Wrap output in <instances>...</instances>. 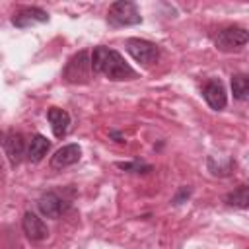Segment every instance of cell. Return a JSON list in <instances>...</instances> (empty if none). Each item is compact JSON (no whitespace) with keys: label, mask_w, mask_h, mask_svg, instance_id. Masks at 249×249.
Wrapping results in <instances>:
<instances>
[{"label":"cell","mask_w":249,"mask_h":249,"mask_svg":"<svg viewBox=\"0 0 249 249\" xmlns=\"http://www.w3.org/2000/svg\"><path fill=\"white\" fill-rule=\"evenodd\" d=\"M49 148H51L49 140H47L43 134H35V136L29 140V146H27V160L33 161V163L41 161V160L47 156Z\"/></svg>","instance_id":"13"},{"label":"cell","mask_w":249,"mask_h":249,"mask_svg":"<svg viewBox=\"0 0 249 249\" xmlns=\"http://www.w3.org/2000/svg\"><path fill=\"white\" fill-rule=\"evenodd\" d=\"M49 21V14L37 6H27V8H21L14 14L12 18V23L16 27H31V25H37V23H45Z\"/></svg>","instance_id":"6"},{"label":"cell","mask_w":249,"mask_h":249,"mask_svg":"<svg viewBox=\"0 0 249 249\" xmlns=\"http://www.w3.org/2000/svg\"><path fill=\"white\" fill-rule=\"evenodd\" d=\"M126 51H128V54L136 62L146 64V66L148 64H154L158 60V56H160V49L154 43L144 41V39H136V37H132V39L126 41Z\"/></svg>","instance_id":"5"},{"label":"cell","mask_w":249,"mask_h":249,"mask_svg":"<svg viewBox=\"0 0 249 249\" xmlns=\"http://www.w3.org/2000/svg\"><path fill=\"white\" fill-rule=\"evenodd\" d=\"M226 202L230 206H235V208H247L249 206V187L247 185H239L235 191H231L226 196Z\"/></svg>","instance_id":"15"},{"label":"cell","mask_w":249,"mask_h":249,"mask_svg":"<svg viewBox=\"0 0 249 249\" xmlns=\"http://www.w3.org/2000/svg\"><path fill=\"white\" fill-rule=\"evenodd\" d=\"M91 70L97 74H103L109 80H132L136 78V72L130 64L124 62V58L121 56V53L109 49V47H95L91 56Z\"/></svg>","instance_id":"1"},{"label":"cell","mask_w":249,"mask_h":249,"mask_svg":"<svg viewBox=\"0 0 249 249\" xmlns=\"http://www.w3.org/2000/svg\"><path fill=\"white\" fill-rule=\"evenodd\" d=\"M4 148H6V156L10 158V163H12V165H18V163L21 161L23 152H25L23 136H21L19 132L8 134V138L4 140Z\"/></svg>","instance_id":"12"},{"label":"cell","mask_w":249,"mask_h":249,"mask_svg":"<svg viewBox=\"0 0 249 249\" xmlns=\"http://www.w3.org/2000/svg\"><path fill=\"white\" fill-rule=\"evenodd\" d=\"M121 169H126V171H142V173H146V171H150L152 167L150 165H142V163H138V161H134V163H117Z\"/></svg>","instance_id":"16"},{"label":"cell","mask_w":249,"mask_h":249,"mask_svg":"<svg viewBox=\"0 0 249 249\" xmlns=\"http://www.w3.org/2000/svg\"><path fill=\"white\" fill-rule=\"evenodd\" d=\"M202 95H204L206 103H208L212 109H216V111H222V109L226 107V103H228L226 89H224V86H222L218 80H210V82L204 86Z\"/></svg>","instance_id":"10"},{"label":"cell","mask_w":249,"mask_h":249,"mask_svg":"<svg viewBox=\"0 0 249 249\" xmlns=\"http://www.w3.org/2000/svg\"><path fill=\"white\" fill-rule=\"evenodd\" d=\"M107 21L115 27H124V25H136L142 21L140 18V12L136 8L134 2H128V0H119V2H113L109 6V12H107Z\"/></svg>","instance_id":"2"},{"label":"cell","mask_w":249,"mask_h":249,"mask_svg":"<svg viewBox=\"0 0 249 249\" xmlns=\"http://www.w3.org/2000/svg\"><path fill=\"white\" fill-rule=\"evenodd\" d=\"M231 93L239 101H245L249 97V80L245 74H233L231 76Z\"/></svg>","instance_id":"14"},{"label":"cell","mask_w":249,"mask_h":249,"mask_svg":"<svg viewBox=\"0 0 249 249\" xmlns=\"http://www.w3.org/2000/svg\"><path fill=\"white\" fill-rule=\"evenodd\" d=\"M80 156H82V150L78 144H66L54 152V156L51 158V167L53 169H64L68 165H74L80 160Z\"/></svg>","instance_id":"7"},{"label":"cell","mask_w":249,"mask_h":249,"mask_svg":"<svg viewBox=\"0 0 249 249\" xmlns=\"http://www.w3.org/2000/svg\"><path fill=\"white\" fill-rule=\"evenodd\" d=\"M37 206H39V212L45 218H58L66 210V202L56 193H45L37 200Z\"/></svg>","instance_id":"9"},{"label":"cell","mask_w":249,"mask_h":249,"mask_svg":"<svg viewBox=\"0 0 249 249\" xmlns=\"http://www.w3.org/2000/svg\"><path fill=\"white\" fill-rule=\"evenodd\" d=\"M62 76H64V80L68 84H86V82H89V78H91V60H89V54L86 51L76 53L66 62V68H64Z\"/></svg>","instance_id":"3"},{"label":"cell","mask_w":249,"mask_h":249,"mask_svg":"<svg viewBox=\"0 0 249 249\" xmlns=\"http://www.w3.org/2000/svg\"><path fill=\"white\" fill-rule=\"evenodd\" d=\"M47 119L51 123V128H53V134L56 138H62L68 130V124H70V115L64 111V109H58V107H51L47 111Z\"/></svg>","instance_id":"11"},{"label":"cell","mask_w":249,"mask_h":249,"mask_svg":"<svg viewBox=\"0 0 249 249\" xmlns=\"http://www.w3.org/2000/svg\"><path fill=\"white\" fill-rule=\"evenodd\" d=\"M21 228H23L25 235H27L31 241H41V239H45V237L49 235L47 224L43 222V218H39V216L33 214V212H25V214H23Z\"/></svg>","instance_id":"8"},{"label":"cell","mask_w":249,"mask_h":249,"mask_svg":"<svg viewBox=\"0 0 249 249\" xmlns=\"http://www.w3.org/2000/svg\"><path fill=\"white\" fill-rule=\"evenodd\" d=\"M247 31L243 27H226L214 37V45L222 53H237L247 45Z\"/></svg>","instance_id":"4"}]
</instances>
